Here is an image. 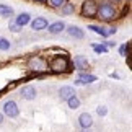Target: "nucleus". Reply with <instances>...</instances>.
<instances>
[{
  "mask_svg": "<svg viewBox=\"0 0 132 132\" xmlns=\"http://www.w3.org/2000/svg\"><path fill=\"white\" fill-rule=\"evenodd\" d=\"M96 15H98V18L104 20V21H111V20L116 18V8L111 5L108 0H103L101 2V5L98 7V10H96Z\"/></svg>",
  "mask_w": 132,
  "mask_h": 132,
  "instance_id": "1",
  "label": "nucleus"
},
{
  "mask_svg": "<svg viewBox=\"0 0 132 132\" xmlns=\"http://www.w3.org/2000/svg\"><path fill=\"white\" fill-rule=\"evenodd\" d=\"M49 69H51V72H54V73L69 72V70H70L69 59H67V57H62V55H57V57H54L52 60H51Z\"/></svg>",
  "mask_w": 132,
  "mask_h": 132,
  "instance_id": "2",
  "label": "nucleus"
},
{
  "mask_svg": "<svg viewBox=\"0 0 132 132\" xmlns=\"http://www.w3.org/2000/svg\"><path fill=\"white\" fill-rule=\"evenodd\" d=\"M28 69L34 70V72H43V70L47 69V64H46V60L43 57H39V55H33V57L28 60Z\"/></svg>",
  "mask_w": 132,
  "mask_h": 132,
  "instance_id": "3",
  "label": "nucleus"
},
{
  "mask_svg": "<svg viewBox=\"0 0 132 132\" xmlns=\"http://www.w3.org/2000/svg\"><path fill=\"white\" fill-rule=\"evenodd\" d=\"M96 10H98V5H96L93 0H87V2H83V5H82V15L83 16H88V18L96 16Z\"/></svg>",
  "mask_w": 132,
  "mask_h": 132,
  "instance_id": "4",
  "label": "nucleus"
},
{
  "mask_svg": "<svg viewBox=\"0 0 132 132\" xmlns=\"http://www.w3.org/2000/svg\"><path fill=\"white\" fill-rule=\"evenodd\" d=\"M3 113L7 114L8 118H16V116L20 114L18 104L15 103L13 100H8V101H5V104H3Z\"/></svg>",
  "mask_w": 132,
  "mask_h": 132,
  "instance_id": "5",
  "label": "nucleus"
},
{
  "mask_svg": "<svg viewBox=\"0 0 132 132\" xmlns=\"http://www.w3.org/2000/svg\"><path fill=\"white\" fill-rule=\"evenodd\" d=\"M78 124H80L82 129H90L91 124H93V118H91V114L90 113H82L80 118H78Z\"/></svg>",
  "mask_w": 132,
  "mask_h": 132,
  "instance_id": "6",
  "label": "nucleus"
},
{
  "mask_svg": "<svg viewBox=\"0 0 132 132\" xmlns=\"http://www.w3.org/2000/svg\"><path fill=\"white\" fill-rule=\"evenodd\" d=\"M21 96L24 100H34L36 98V88L28 85V87H23L21 88Z\"/></svg>",
  "mask_w": 132,
  "mask_h": 132,
  "instance_id": "7",
  "label": "nucleus"
},
{
  "mask_svg": "<svg viewBox=\"0 0 132 132\" xmlns=\"http://www.w3.org/2000/svg\"><path fill=\"white\" fill-rule=\"evenodd\" d=\"M59 96H60V100H64V101H67L69 98H72V96H75V90L72 87H62L59 90Z\"/></svg>",
  "mask_w": 132,
  "mask_h": 132,
  "instance_id": "8",
  "label": "nucleus"
},
{
  "mask_svg": "<svg viewBox=\"0 0 132 132\" xmlns=\"http://www.w3.org/2000/svg\"><path fill=\"white\" fill-rule=\"evenodd\" d=\"M93 82H96V77H95V75H90V73H80V77L75 80V85L93 83Z\"/></svg>",
  "mask_w": 132,
  "mask_h": 132,
  "instance_id": "9",
  "label": "nucleus"
},
{
  "mask_svg": "<svg viewBox=\"0 0 132 132\" xmlns=\"http://www.w3.org/2000/svg\"><path fill=\"white\" fill-rule=\"evenodd\" d=\"M31 28L36 29V31L47 28V20H46V18H36V20H33V21H31Z\"/></svg>",
  "mask_w": 132,
  "mask_h": 132,
  "instance_id": "10",
  "label": "nucleus"
},
{
  "mask_svg": "<svg viewBox=\"0 0 132 132\" xmlns=\"http://www.w3.org/2000/svg\"><path fill=\"white\" fill-rule=\"evenodd\" d=\"M67 33H69L72 38H77V39H82V38L85 36L83 29H80L78 26H69V28H67Z\"/></svg>",
  "mask_w": 132,
  "mask_h": 132,
  "instance_id": "11",
  "label": "nucleus"
},
{
  "mask_svg": "<svg viewBox=\"0 0 132 132\" xmlns=\"http://www.w3.org/2000/svg\"><path fill=\"white\" fill-rule=\"evenodd\" d=\"M75 67L83 72L85 69H88V59H85L83 55H77L75 57Z\"/></svg>",
  "mask_w": 132,
  "mask_h": 132,
  "instance_id": "12",
  "label": "nucleus"
},
{
  "mask_svg": "<svg viewBox=\"0 0 132 132\" xmlns=\"http://www.w3.org/2000/svg\"><path fill=\"white\" fill-rule=\"evenodd\" d=\"M62 29H65L64 21H55L52 24H49V33H52V34H57V33L62 31Z\"/></svg>",
  "mask_w": 132,
  "mask_h": 132,
  "instance_id": "13",
  "label": "nucleus"
},
{
  "mask_svg": "<svg viewBox=\"0 0 132 132\" xmlns=\"http://www.w3.org/2000/svg\"><path fill=\"white\" fill-rule=\"evenodd\" d=\"M28 23H29V13H21V15L16 18V24H18L20 28L24 26V24H28Z\"/></svg>",
  "mask_w": 132,
  "mask_h": 132,
  "instance_id": "14",
  "label": "nucleus"
},
{
  "mask_svg": "<svg viewBox=\"0 0 132 132\" xmlns=\"http://www.w3.org/2000/svg\"><path fill=\"white\" fill-rule=\"evenodd\" d=\"M67 103H69V108L70 109H77L78 106H80V100L77 98V96H72V98L67 100Z\"/></svg>",
  "mask_w": 132,
  "mask_h": 132,
  "instance_id": "15",
  "label": "nucleus"
},
{
  "mask_svg": "<svg viewBox=\"0 0 132 132\" xmlns=\"http://www.w3.org/2000/svg\"><path fill=\"white\" fill-rule=\"evenodd\" d=\"M0 15H2V16H12L13 10L10 7H7V5H0Z\"/></svg>",
  "mask_w": 132,
  "mask_h": 132,
  "instance_id": "16",
  "label": "nucleus"
},
{
  "mask_svg": "<svg viewBox=\"0 0 132 132\" xmlns=\"http://www.w3.org/2000/svg\"><path fill=\"white\" fill-rule=\"evenodd\" d=\"M88 29H93V31H95L96 34H101V36H104V38H106V29H104V28H101V26H96V24H90V26H88Z\"/></svg>",
  "mask_w": 132,
  "mask_h": 132,
  "instance_id": "17",
  "label": "nucleus"
},
{
  "mask_svg": "<svg viewBox=\"0 0 132 132\" xmlns=\"http://www.w3.org/2000/svg\"><path fill=\"white\" fill-rule=\"evenodd\" d=\"M46 2H49L51 7L54 8H59V7H64L65 3H67V0H46Z\"/></svg>",
  "mask_w": 132,
  "mask_h": 132,
  "instance_id": "18",
  "label": "nucleus"
},
{
  "mask_svg": "<svg viewBox=\"0 0 132 132\" xmlns=\"http://www.w3.org/2000/svg\"><path fill=\"white\" fill-rule=\"evenodd\" d=\"M93 51L95 52H98V54H101V52H106V51H108V47H106L104 44H93Z\"/></svg>",
  "mask_w": 132,
  "mask_h": 132,
  "instance_id": "19",
  "label": "nucleus"
},
{
  "mask_svg": "<svg viewBox=\"0 0 132 132\" xmlns=\"http://www.w3.org/2000/svg\"><path fill=\"white\" fill-rule=\"evenodd\" d=\"M62 13H65V15H70V13H73V7L70 3H65L64 7H62Z\"/></svg>",
  "mask_w": 132,
  "mask_h": 132,
  "instance_id": "20",
  "label": "nucleus"
},
{
  "mask_svg": "<svg viewBox=\"0 0 132 132\" xmlns=\"http://www.w3.org/2000/svg\"><path fill=\"white\" fill-rule=\"evenodd\" d=\"M0 49H2V51H7V49H10V43L7 41V39L0 38Z\"/></svg>",
  "mask_w": 132,
  "mask_h": 132,
  "instance_id": "21",
  "label": "nucleus"
},
{
  "mask_svg": "<svg viewBox=\"0 0 132 132\" xmlns=\"http://www.w3.org/2000/svg\"><path fill=\"white\" fill-rule=\"evenodd\" d=\"M96 113H98L100 116H106V113H108V109H106L104 106H100V108L96 109Z\"/></svg>",
  "mask_w": 132,
  "mask_h": 132,
  "instance_id": "22",
  "label": "nucleus"
},
{
  "mask_svg": "<svg viewBox=\"0 0 132 132\" xmlns=\"http://www.w3.org/2000/svg\"><path fill=\"white\" fill-rule=\"evenodd\" d=\"M10 29H12V31H15V33H16V31H20V26H18L16 23H10Z\"/></svg>",
  "mask_w": 132,
  "mask_h": 132,
  "instance_id": "23",
  "label": "nucleus"
},
{
  "mask_svg": "<svg viewBox=\"0 0 132 132\" xmlns=\"http://www.w3.org/2000/svg\"><path fill=\"white\" fill-rule=\"evenodd\" d=\"M121 55H126V46H121Z\"/></svg>",
  "mask_w": 132,
  "mask_h": 132,
  "instance_id": "24",
  "label": "nucleus"
},
{
  "mask_svg": "<svg viewBox=\"0 0 132 132\" xmlns=\"http://www.w3.org/2000/svg\"><path fill=\"white\" fill-rule=\"evenodd\" d=\"M2 122H3V114L0 113V124H2Z\"/></svg>",
  "mask_w": 132,
  "mask_h": 132,
  "instance_id": "25",
  "label": "nucleus"
},
{
  "mask_svg": "<svg viewBox=\"0 0 132 132\" xmlns=\"http://www.w3.org/2000/svg\"><path fill=\"white\" fill-rule=\"evenodd\" d=\"M82 132H91V129H83Z\"/></svg>",
  "mask_w": 132,
  "mask_h": 132,
  "instance_id": "26",
  "label": "nucleus"
},
{
  "mask_svg": "<svg viewBox=\"0 0 132 132\" xmlns=\"http://www.w3.org/2000/svg\"><path fill=\"white\" fill-rule=\"evenodd\" d=\"M38 2H41V3H44V2H46V0H38Z\"/></svg>",
  "mask_w": 132,
  "mask_h": 132,
  "instance_id": "27",
  "label": "nucleus"
}]
</instances>
